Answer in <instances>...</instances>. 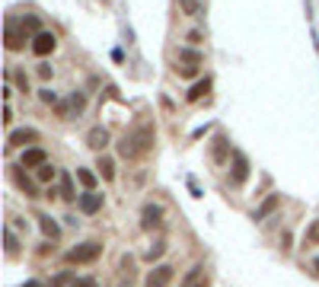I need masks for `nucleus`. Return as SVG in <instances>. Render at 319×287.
Returning <instances> with one entry per match:
<instances>
[{
    "instance_id": "b1692460",
    "label": "nucleus",
    "mask_w": 319,
    "mask_h": 287,
    "mask_svg": "<svg viewBox=\"0 0 319 287\" xmlns=\"http://www.w3.org/2000/svg\"><path fill=\"white\" fill-rule=\"evenodd\" d=\"M7 255H10V259H16V255H19V239H16L13 230H7Z\"/></svg>"
},
{
    "instance_id": "ddd939ff",
    "label": "nucleus",
    "mask_w": 319,
    "mask_h": 287,
    "mask_svg": "<svg viewBox=\"0 0 319 287\" xmlns=\"http://www.w3.org/2000/svg\"><path fill=\"white\" fill-rule=\"evenodd\" d=\"M77 208L83 211V214H96V211L102 208V195H96V191H86V195L77 198Z\"/></svg>"
},
{
    "instance_id": "a878e982",
    "label": "nucleus",
    "mask_w": 319,
    "mask_h": 287,
    "mask_svg": "<svg viewBox=\"0 0 319 287\" xmlns=\"http://www.w3.org/2000/svg\"><path fill=\"white\" fill-rule=\"evenodd\" d=\"M77 278H74V271H61L57 278H51V287H64V284H74Z\"/></svg>"
},
{
    "instance_id": "1a4fd4ad",
    "label": "nucleus",
    "mask_w": 319,
    "mask_h": 287,
    "mask_svg": "<svg viewBox=\"0 0 319 287\" xmlns=\"http://www.w3.org/2000/svg\"><path fill=\"white\" fill-rule=\"evenodd\" d=\"M39 140V131H32V128H19V131H13L10 134V147H26V144H35Z\"/></svg>"
},
{
    "instance_id": "6ab92c4d",
    "label": "nucleus",
    "mask_w": 319,
    "mask_h": 287,
    "mask_svg": "<svg viewBox=\"0 0 319 287\" xmlns=\"http://www.w3.org/2000/svg\"><path fill=\"white\" fill-rule=\"evenodd\" d=\"M96 169H99V176L105 179V182H112V179H115V160L112 157H99Z\"/></svg>"
},
{
    "instance_id": "412c9836",
    "label": "nucleus",
    "mask_w": 319,
    "mask_h": 287,
    "mask_svg": "<svg viewBox=\"0 0 319 287\" xmlns=\"http://www.w3.org/2000/svg\"><path fill=\"white\" fill-rule=\"evenodd\" d=\"M61 198L64 201H77V195H74V179H70L67 173H61Z\"/></svg>"
},
{
    "instance_id": "bb28decb",
    "label": "nucleus",
    "mask_w": 319,
    "mask_h": 287,
    "mask_svg": "<svg viewBox=\"0 0 319 287\" xmlns=\"http://www.w3.org/2000/svg\"><path fill=\"white\" fill-rule=\"evenodd\" d=\"M22 32H35L39 35L42 29H39V16H22Z\"/></svg>"
},
{
    "instance_id": "cd10ccee",
    "label": "nucleus",
    "mask_w": 319,
    "mask_h": 287,
    "mask_svg": "<svg viewBox=\"0 0 319 287\" xmlns=\"http://www.w3.org/2000/svg\"><path fill=\"white\" fill-rule=\"evenodd\" d=\"M163 252H166V243H153V246L147 249V262H157Z\"/></svg>"
},
{
    "instance_id": "f8f14e48",
    "label": "nucleus",
    "mask_w": 319,
    "mask_h": 287,
    "mask_svg": "<svg viewBox=\"0 0 319 287\" xmlns=\"http://www.w3.org/2000/svg\"><path fill=\"white\" fill-rule=\"evenodd\" d=\"M86 144H90L93 150H105V144H109V131H105L102 125L90 128V131H86Z\"/></svg>"
},
{
    "instance_id": "aec40b11",
    "label": "nucleus",
    "mask_w": 319,
    "mask_h": 287,
    "mask_svg": "<svg viewBox=\"0 0 319 287\" xmlns=\"http://www.w3.org/2000/svg\"><path fill=\"white\" fill-rule=\"evenodd\" d=\"M208 90H211V80H198L195 87L188 90V96H185V99H188V102H198V99H201V96H205Z\"/></svg>"
},
{
    "instance_id": "7ed1b4c3",
    "label": "nucleus",
    "mask_w": 319,
    "mask_h": 287,
    "mask_svg": "<svg viewBox=\"0 0 319 287\" xmlns=\"http://www.w3.org/2000/svg\"><path fill=\"white\" fill-rule=\"evenodd\" d=\"M198 67H201V54L192 51V48H182V51H179V67H176V74H179V77H195Z\"/></svg>"
},
{
    "instance_id": "4be33fe9",
    "label": "nucleus",
    "mask_w": 319,
    "mask_h": 287,
    "mask_svg": "<svg viewBox=\"0 0 319 287\" xmlns=\"http://www.w3.org/2000/svg\"><path fill=\"white\" fill-rule=\"evenodd\" d=\"M7 80H13L22 93H29V77L22 74V70H16V67H13V70H7Z\"/></svg>"
},
{
    "instance_id": "20e7f679",
    "label": "nucleus",
    "mask_w": 319,
    "mask_h": 287,
    "mask_svg": "<svg viewBox=\"0 0 319 287\" xmlns=\"http://www.w3.org/2000/svg\"><path fill=\"white\" fill-rule=\"evenodd\" d=\"M172 278H176V268H172V265H157V268L147 274L144 287H169Z\"/></svg>"
},
{
    "instance_id": "f257e3e1",
    "label": "nucleus",
    "mask_w": 319,
    "mask_h": 287,
    "mask_svg": "<svg viewBox=\"0 0 319 287\" xmlns=\"http://www.w3.org/2000/svg\"><path fill=\"white\" fill-rule=\"evenodd\" d=\"M150 150H153V125H137L118 140V157H125V160L147 157Z\"/></svg>"
},
{
    "instance_id": "7c9ffc66",
    "label": "nucleus",
    "mask_w": 319,
    "mask_h": 287,
    "mask_svg": "<svg viewBox=\"0 0 319 287\" xmlns=\"http://www.w3.org/2000/svg\"><path fill=\"white\" fill-rule=\"evenodd\" d=\"M70 287H96V278H80V281H74Z\"/></svg>"
},
{
    "instance_id": "9b49d317",
    "label": "nucleus",
    "mask_w": 319,
    "mask_h": 287,
    "mask_svg": "<svg viewBox=\"0 0 319 287\" xmlns=\"http://www.w3.org/2000/svg\"><path fill=\"white\" fill-rule=\"evenodd\" d=\"M211 160H214V163H227L230 160V144H227L223 134H217L214 144H211Z\"/></svg>"
},
{
    "instance_id": "72a5a7b5",
    "label": "nucleus",
    "mask_w": 319,
    "mask_h": 287,
    "mask_svg": "<svg viewBox=\"0 0 319 287\" xmlns=\"http://www.w3.org/2000/svg\"><path fill=\"white\" fill-rule=\"evenodd\" d=\"M313 268H316V271H319V255H316V259H313Z\"/></svg>"
},
{
    "instance_id": "0eeeda50",
    "label": "nucleus",
    "mask_w": 319,
    "mask_h": 287,
    "mask_svg": "<svg viewBox=\"0 0 319 287\" xmlns=\"http://www.w3.org/2000/svg\"><path fill=\"white\" fill-rule=\"evenodd\" d=\"M54 48H57V39H54V32H39V35H35V42H32V51L35 54H39V58H45V54H51L54 51Z\"/></svg>"
},
{
    "instance_id": "5701e85b",
    "label": "nucleus",
    "mask_w": 319,
    "mask_h": 287,
    "mask_svg": "<svg viewBox=\"0 0 319 287\" xmlns=\"http://www.w3.org/2000/svg\"><path fill=\"white\" fill-rule=\"evenodd\" d=\"M57 176V169L51 163H45V166H39V173H35V179H39V182H51V179Z\"/></svg>"
},
{
    "instance_id": "39448f33",
    "label": "nucleus",
    "mask_w": 319,
    "mask_h": 287,
    "mask_svg": "<svg viewBox=\"0 0 319 287\" xmlns=\"http://www.w3.org/2000/svg\"><path fill=\"white\" fill-rule=\"evenodd\" d=\"M140 226H144V230H157V226H163V208L153 205V201H147L144 211H140Z\"/></svg>"
},
{
    "instance_id": "4468645a",
    "label": "nucleus",
    "mask_w": 319,
    "mask_h": 287,
    "mask_svg": "<svg viewBox=\"0 0 319 287\" xmlns=\"http://www.w3.org/2000/svg\"><path fill=\"white\" fill-rule=\"evenodd\" d=\"M278 205H281V195H268V198L262 201V205H258V208L252 211V220H255V223H262V220H265V217H268V214L275 211Z\"/></svg>"
},
{
    "instance_id": "9d476101",
    "label": "nucleus",
    "mask_w": 319,
    "mask_h": 287,
    "mask_svg": "<svg viewBox=\"0 0 319 287\" xmlns=\"http://www.w3.org/2000/svg\"><path fill=\"white\" fill-rule=\"evenodd\" d=\"M45 163H48V153H45L42 147H32V150L22 153V166H26V169H39V166H45Z\"/></svg>"
},
{
    "instance_id": "f3484780",
    "label": "nucleus",
    "mask_w": 319,
    "mask_h": 287,
    "mask_svg": "<svg viewBox=\"0 0 319 287\" xmlns=\"http://www.w3.org/2000/svg\"><path fill=\"white\" fill-rule=\"evenodd\" d=\"M39 226H42V233L48 236V239H57V236H61V226H57L48 214H39Z\"/></svg>"
},
{
    "instance_id": "473e14b6",
    "label": "nucleus",
    "mask_w": 319,
    "mask_h": 287,
    "mask_svg": "<svg viewBox=\"0 0 319 287\" xmlns=\"http://www.w3.org/2000/svg\"><path fill=\"white\" fill-rule=\"evenodd\" d=\"M22 287H42V281H26Z\"/></svg>"
},
{
    "instance_id": "2f4dec72",
    "label": "nucleus",
    "mask_w": 319,
    "mask_h": 287,
    "mask_svg": "<svg viewBox=\"0 0 319 287\" xmlns=\"http://www.w3.org/2000/svg\"><path fill=\"white\" fill-rule=\"evenodd\" d=\"M39 77L48 80V77H51V67H48V64H39Z\"/></svg>"
},
{
    "instance_id": "6e6552de",
    "label": "nucleus",
    "mask_w": 319,
    "mask_h": 287,
    "mask_svg": "<svg viewBox=\"0 0 319 287\" xmlns=\"http://www.w3.org/2000/svg\"><path fill=\"white\" fill-rule=\"evenodd\" d=\"M10 176H13V182H16V188H19V191H26L29 198H39V188H35V182H32L29 176H22L19 166H13V169H10Z\"/></svg>"
},
{
    "instance_id": "c756f323",
    "label": "nucleus",
    "mask_w": 319,
    "mask_h": 287,
    "mask_svg": "<svg viewBox=\"0 0 319 287\" xmlns=\"http://www.w3.org/2000/svg\"><path fill=\"white\" fill-rule=\"evenodd\" d=\"M39 99H42L45 105H57V93H54V90H39Z\"/></svg>"
},
{
    "instance_id": "423d86ee",
    "label": "nucleus",
    "mask_w": 319,
    "mask_h": 287,
    "mask_svg": "<svg viewBox=\"0 0 319 287\" xmlns=\"http://www.w3.org/2000/svg\"><path fill=\"white\" fill-rule=\"evenodd\" d=\"M246 179H249V160L243 157V153H233V173H230V185L240 188Z\"/></svg>"
},
{
    "instance_id": "393cba45",
    "label": "nucleus",
    "mask_w": 319,
    "mask_h": 287,
    "mask_svg": "<svg viewBox=\"0 0 319 287\" xmlns=\"http://www.w3.org/2000/svg\"><path fill=\"white\" fill-rule=\"evenodd\" d=\"M77 179L86 185V191H93V188H96V176H93L90 169H77Z\"/></svg>"
},
{
    "instance_id": "f03ea898",
    "label": "nucleus",
    "mask_w": 319,
    "mask_h": 287,
    "mask_svg": "<svg viewBox=\"0 0 319 287\" xmlns=\"http://www.w3.org/2000/svg\"><path fill=\"white\" fill-rule=\"evenodd\" d=\"M99 255H102V243L90 239V243L70 249V252H67V262H70V265H86V262H96Z\"/></svg>"
},
{
    "instance_id": "2eb2a0df",
    "label": "nucleus",
    "mask_w": 319,
    "mask_h": 287,
    "mask_svg": "<svg viewBox=\"0 0 319 287\" xmlns=\"http://www.w3.org/2000/svg\"><path fill=\"white\" fill-rule=\"evenodd\" d=\"M22 45H26V35L16 32V19H7V48L10 51H19Z\"/></svg>"
},
{
    "instance_id": "a211bd4d",
    "label": "nucleus",
    "mask_w": 319,
    "mask_h": 287,
    "mask_svg": "<svg viewBox=\"0 0 319 287\" xmlns=\"http://www.w3.org/2000/svg\"><path fill=\"white\" fill-rule=\"evenodd\" d=\"M179 7H182V13L192 16V19H198V16L205 13V4H201V0H179Z\"/></svg>"
},
{
    "instance_id": "dca6fc26",
    "label": "nucleus",
    "mask_w": 319,
    "mask_h": 287,
    "mask_svg": "<svg viewBox=\"0 0 319 287\" xmlns=\"http://www.w3.org/2000/svg\"><path fill=\"white\" fill-rule=\"evenodd\" d=\"M182 287H208V281H205V268H201V265L188 268L185 278H182Z\"/></svg>"
},
{
    "instance_id": "c85d7f7f",
    "label": "nucleus",
    "mask_w": 319,
    "mask_h": 287,
    "mask_svg": "<svg viewBox=\"0 0 319 287\" xmlns=\"http://www.w3.org/2000/svg\"><path fill=\"white\" fill-rule=\"evenodd\" d=\"M83 105H86V96H83V93H74V96H70V109H74V112H83Z\"/></svg>"
}]
</instances>
